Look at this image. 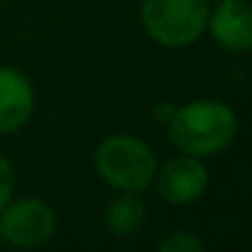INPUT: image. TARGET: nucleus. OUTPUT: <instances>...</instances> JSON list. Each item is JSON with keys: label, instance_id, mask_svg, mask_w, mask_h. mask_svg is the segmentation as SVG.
<instances>
[{"label": "nucleus", "instance_id": "1", "mask_svg": "<svg viewBox=\"0 0 252 252\" xmlns=\"http://www.w3.org/2000/svg\"><path fill=\"white\" fill-rule=\"evenodd\" d=\"M237 129L240 121L230 104L215 99H195L176 106L168 121V139L181 154L210 158L232 146Z\"/></svg>", "mask_w": 252, "mask_h": 252}, {"label": "nucleus", "instance_id": "2", "mask_svg": "<svg viewBox=\"0 0 252 252\" xmlns=\"http://www.w3.org/2000/svg\"><path fill=\"white\" fill-rule=\"evenodd\" d=\"M96 176L119 193H141L154 186L158 158L154 149L131 134H114L94 151Z\"/></svg>", "mask_w": 252, "mask_h": 252}, {"label": "nucleus", "instance_id": "3", "mask_svg": "<svg viewBox=\"0 0 252 252\" xmlns=\"http://www.w3.org/2000/svg\"><path fill=\"white\" fill-rule=\"evenodd\" d=\"M210 15L208 0H141L139 18L144 32L161 47H188L205 35Z\"/></svg>", "mask_w": 252, "mask_h": 252}, {"label": "nucleus", "instance_id": "4", "mask_svg": "<svg viewBox=\"0 0 252 252\" xmlns=\"http://www.w3.org/2000/svg\"><path fill=\"white\" fill-rule=\"evenodd\" d=\"M57 232V213L40 198H18L0 210V240L10 247H42Z\"/></svg>", "mask_w": 252, "mask_h": 252}, {"label": "nucleus", "instance_id": "5", "mask_svg": "<svg viewBox=\"0 0 252 252\" xmlns=\"http://www.w3.org/2000/svg\"><path fill=\"white\" fill-rule=\"evenodd\" d=\"M156 193L171 203V205H190L198 203L210 183L208 168L203 163V158L181 154L173 156L171 161H166L158 171H156Z\"/></svg>", "mask_w": 252, "mask_h": 252}, {"label": "nucleus", "instance_id": "6", "mask_svg": "<svg viewBox=\"0 0 252 252\" xmlns=\"http://www.w3.org/2000/svg\"><path fill=\"white\" fill-rule=\"evenodd\" d=\"M205 32L218 47L232 55H245L252 47V10L245 0H220L208 15Z\"/></svg>", "mask_w": 252, "mask_h": 252}, {"label": "nucleus", "instance_id": "7", "mask_svg": "<svg viewBox=\"0 0 252 252\" xmlns=\"http://www.w3.org/2000/svg\"><path fill=\"white\" fill-rule=\"evenodd\" d=\"M35 114V89L15 67H0V136L15 134Z\"/></svg>", "mask_w": 252, "mask_h": 252}, {"label": "nucleus", "instance_id": "8", "mask_svg": "<svg viewBox=\"0 0 252 252\" xmlns=\"http://www.w3.org/2000/svg\"><path fill=\"white\" fill-rule=\"evenodd\" d=\"M146 205L136 193H121L116 195L104 213V225L114 237H131L144 227Z\"/></svg>", "mask_w": 252, "mask_h": 252}, {"label": "nucleus", "instance_id": "9", "mask_svg": "<svg viewBox=\"0 0 252 252\" xmlns=\"http://www.w3.org/2000/svg\"><path fill=\"white\" fill-rule=\"evenodd\" d=\"M158 250H161V252H203V250H205V242H203L195 232L176 230V232H168V235L158 242Z\"/></svg>", "mask_w": 252, "mask_h": 252}, {"label": "nucleus", "instance_id": "10", "mask_svg": "<svg viewBox=\"0 0 252 252\" xmlns=\"http://www.w3.org/2000/svg\"><path fill=\"white\" fill-rule=\"evenodd\" d=\"M15 186H18V178H15L13 163H10L5 156H0V210H3V208L13 200Z\"/></svg>", "mask_w": 252, "mask_h": 252}]
</instances>
